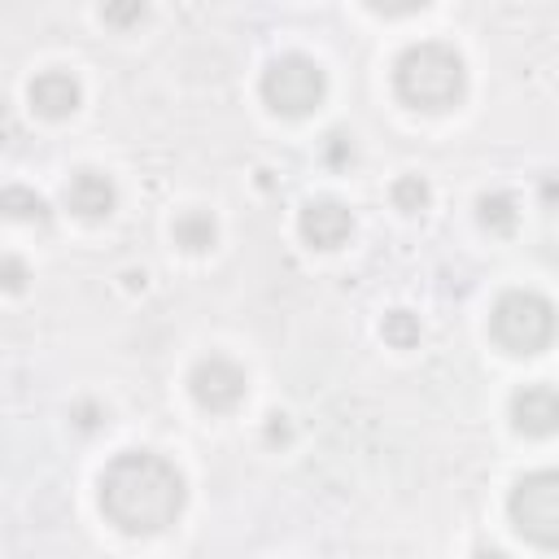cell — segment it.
<instances>
[{"mask_svg": "<svg viewBox=\"0 0 559 559\" xmlns=\"http://www.w3.org/2000/svg\"><path fill=\"white\" fill-rule=\"evenodd\" d=\"M559 424V397L550 384H524L511 397V428L524 437H550Z\"/></svg>", "mask_w": 559, "mask_h": 559, "instance_id": "30bf717a", "label": "cell"}, {"mask_svg": "<svg viewBox=\"0 0 559 559\" xmlns=\"http://www.w3.org/2000/svg\"><path fill=\"white\" fill-rule=\"evenodd\" d=\"M66 210L74 214V218H83V223H100V218H109L114 214V205H118V188H114V179L105 175V170H96V166H83V170H74L70 179H66Z\"/></svg>", "mask_w": 559, "mask_h": 559, "instance_id": "52a82bcc", "label": "cell"}, {"mask_svg": "<svg viewBox=\"0 0 559 559\" xmlns=\"http://www.w3.org/2000/svg\"><path fill=\"white\" fill-rule=\"evenodd\" d=\"M389 197H393V205H397L402 214H424L428 201H432V188H428L424 175H397L393 188H389Z\"/></svg>", "mask_w": 559, "mask_h": 559, "instance_id": "5bb4252c", "label": "cell"}, {"mask_svg": "<svg viewBox=\"0 0 559 559\" xmlns=\"http://www.w3.org/2000/svg\"><path fill=\"white\" fill-rule=\"evenodd\" d=\"M419 314H411V310H389L384 319H380V336L393 345V349H411V345H419Z\"/></svg>", "mask_w": 559, "mask_h": 559, "instance_id": "9a60e30c", "label": "cell"}, {"mask_svg": "<svg viewBox=\"0 0 559 559\" xmlns=\"http://www.w3.org/2000/svg\"><path fill=\"white\" fill-rule=\"evenodd\" d=\"M26 100H31V109L39 118L61 122V118H70L83 105V87H79V79L70 70H39L26 83Z\"/></svg>", "mask_w": 559, "mask_h": 559, "instance_id": "9c48e42d", "label": "cell"}, {"mask_svg": "<svg viewBox=\"0 0 559 559\" xmlns=\"http://www.w3.org/2000/svg\"><path fill=\"white\" fill-rule=\"evenodd\" d=\"M489 332L507 354H542L555 336V306L533 288H507L489 310Z\"/></svg>", "mask_w": 559, "mask_h": 559, "instance_id": "277c9868", "label": "cell"}, {"mask_svg": "<svg viewBox=\"0 0 559 559\" xmlns=\"http://www.w3.org/2000/svg\"><path fill=\"white\" fill-rule=\"evenodd\" d=\"M507 511H511V524L520 528V537L550 550L559 542V476L550 467L520 476L507 498Z\"/></svg>", "mask_w": 559, "mask_h": 559, "instance_id": "5b68a950", "label": "cell"}, {"mask_svg": "<svg viewBox=\"0 0 559 559\" xmlns=\"http://www.w3.org/2000/svg\"><path fill=\"white\" fill-rule=\"evenodd\" d=\"M0 214L13 218V223H48L52 218L48 201L26 183H4L0 188Z\"/></svg>", "mask_w": 559, "mask_h": 559, "instance_id": "7c38bea8", "label": "cell"}, {"mask_svg": "<svg viewBox=\"0 0 559 559\" xmlns=\"http://www.w3.org/2000/svg\"><path fill=\"white\" fill-rule=\"evenodd\" d=\"M170 236H175V245H179L183 253H205V249H214V240H218V223H214L210 210H183V214H175Z\"/></svg>", "mask_w": 559, "mask_h": 559, "instance_id": "8fae6325", "label": "cell"}, {"mask_svg": "<svg viewBox=\"0 0 559 559\" xmlns=\"http://www.w3.org/2000/svg\"><path fill=\"white\" fill-rule=\"evenodd\" d=\"M188 393H192V402L201 406V411H236L240 402H245V393H249V376H245V367L236 362V358H227V354H205V358H197L192 362V371H188Z\"/></svg>", "mask_w": 559, "mask_h": 559, "instance_id": "8992f818", "label": "cell"}, {"mask_svg": "<svg viewBox=\"0 0 559 559\" xmlns=\"http://www.w3.org/2000/svg\"><path fill=\"white\" fill-rule=\"evenodd\" d=\"M476 218H480L485 231L511 236L515 223H520V205H515L511 192H480V197H476Z\"/></svg>", "mask_w": 559, "mask_h": 559, "instance_id": "4fadbf2b", "label": "cell"}, {"mask_svg": "<svg viewBox=\"0 0 559 559\" xmlns=\"http://www.w3.org/2000/svg\"><path fill=\"white\" fill-rule=\"evenodd\" d=\"M323 162H332V166H349V162H354V135H345V131H328V135H323Z\"/></svg>", "mask_w": 559, "mask_h": 559, "instance_id": "2e32d148", "label": "cell"}, {"mask_svg": "<svg viewBox=\"0 0 559 559\" xmlns=\"http://www.w3.org/2000/svg\"><path fill=\"white\" fill-rule=\"evenodd\" d=\"M26 280H31V266H26L22 258L4 253V258H0V288H4V293H22Z\"/></svg>", "mask_w": 559, "mask_h": 559, "instance_id": "e0dca14e", "label": "cell"}, {"mask_svg": "<svg viewBox=\"0 0 559 559\" xmlns=\"http://www.w3.org/2000/svg\"><path fill=\"white\" fill-rule=\"evenodd\" d=\"M144 17H148L144 4H105L100 9V22H109V26H131V22H144Z\"/></svg>", "mask_w": 559, "mask_h": 559, "instance_id": "ac0fdd59", "label": "cell"}, {"mask_svg": "<svg viewBox=\"0 0 559 559\" xmlns=\"http://www.w3.org/2000/svg\"><path fill=\"white\" fill-rule=\"evenodd\" d=\"M393 92L402 105L424 109V114L454 109L467 92V61L459 48L441 39H419L402 48L393 61Z\"/></svg>", "mask_w": 559, "mask_h": 559, "instance_id": "7a4b0ae2", "label": "cell"}, {"mask_svg": "<svg viewBox=\"0 0 559 559\" xmlns=\"http://www.w3.org/2000/svg\"><path fill=\"white\" fill-rule=\"evenodd\" d=\"M476 559H507V555H502V550H493V546H480V550H476Z\"/></svg>", "mask_w": 559, "mask_h": 559, "instance_id": "d6986e66", "label": "cell"}, {"mask_svg": "<svg viewBox=\"0 0 559 559\" xmlns=\"http://www.w3.org/2000/svg\"><path fill=\"white\" fill-rule=\"evenodd\" d=\"M297 231L310 249H341L354 231V214H349V205H341L332 197H319L297 214Z\"/></svg>", "mask_w": 559, "mask_h": 559, "instance_id": "ba28073f", "label": "cell"}, {"mask_svg": "<svg viewBox=\"0 0 559 559\" xmlns=\"http://www.w3.org/2000/svg\"><path fill=\"white\" fill-rule=\"evenodd\" d=\"M258 96H262V105H266L271 114H280V118H306V114H314V109L323 105V96H328V74H323V66H319L314 57H306V52H284V57H275V61L262 70Z\"/></svg>", "mask_w": 559, "mask_h": 559, "instance_id": "3957f363", "label": "cell"}, {"mask_svg": "<svg viewBox=\"0 0 559 559\" xmlns=\"http://www.w3.org/2000/svg\"><path fill=\"white\" fill-rule=\"evenodd\" d=\"M96 502L118 533L153 537V533H166L183 515L188 480L157 450H122L105 463L96 480Z\"/></svg>", "mask_w": 559, "mask_h": 559, "instance_id": "6da1fadb", "label": "cell"}]
</instances>
